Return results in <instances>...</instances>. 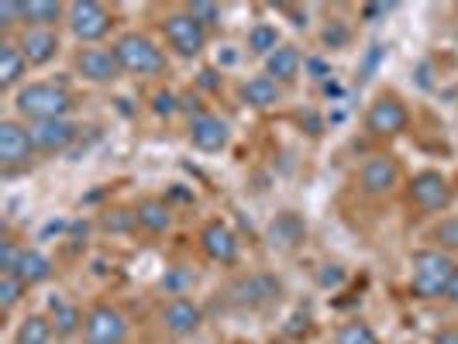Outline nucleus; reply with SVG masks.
<instances>
[{
  "label": "nucleus",
  "mask_w": 458,
  "mask_h": 344,
  "mask_svg": "<svg viewBox=\"0 0 458 344\" xmlns=\"http://www.w3.org/2000/svg\"><path fill=\"white\" fill-rule=\"evenodd\" d=\"M138 221H135V210H111L107 217H104V228L107 231H131Z\"/></svg>",
  "instance_id": "nucleus-33"
},
{
  "label": "nucleus",
  "mask_w": 458,
  "mask_h": 344,
  "mask_svg": "<svg viewBox=\"0 0 458 344\" xmlns=\"http://www.w3.org/2000/svg\"><path fill=\"white\" fill-rule=\"evenodd\" d=\"M249 48H252L255 55H273L276 48H279V31H276V24H266L259 21L249 31Z\"/></svg>",
  "instance_id": "nucleus-27"
},
{
  "label": "nucleus",
  "mask_w": 458,
  "mask_h": 344,
  "mask_svg": "<svg viewBox=\"0 0 458 344\" xmlns=\"http://www.w3.org/2000/svg\"><path fill=\"white\" fill-rule=\"evenodd\" d=\"M390 11H393V4H366V7H362V18H366V21H376V18H386Z\"/></svg>",
  "instance_id": "nucleus-36"
},
{
  "label": "nucleus",
  "mask_w": 458,
  "mask_h": 344,
  "mask_svg": "<svg viewBox=\"0 0 458 344\" xmlns=\"http://www.w3.org/2000/svg\"><path fill=\"white\" fill-rule=\"evenodd\" d=\"M279 83L276 80H269V76H252L245 87H242V100L252 107V111H269V107H276L279 104Z\"/></svg>",
  "instance_id": "nucleus-21"
},
{
  "label": "nucleus",
  "mask_w": 458,
  "mask_h": 344,
  "mask_svg": "<svg viewBox=\"0 0 458 344\" xmlns=\"http://www.w3.org/2000/svg\"><path fill=\"white\" fill-rule=\"evenodd\" d=\"M455 273V258L441 248H424L411 258V293L417 299H441Z\"/></svg>",
  "instance_id": "nucleus-1"
},
{
  "label": "nucleus",
  "mask_w": 458,
  "mask_h": 344,
  "mask_svg": "<svg viewBox=\"0 0 458 344\" xmlns=\"http://www.w3.org/2000/svg\"><path fill=\"white\" fill-rule=\"evenodd\" d=\"M342 279H344L342 265H324V273H321V286H338Z\"/></svg>",
  "instance_id": "nucleus-37"
},
{
  "label": "nucleus",
  "mask_w": 458,
  "mask_h": 344,
  "mask_svg": "<svg viewBox=\"0 0 458 344\" xmlns=\"http://www.w3.org/2000/svg\"><path fill=\"white\" fill-rule=\"evenodd\" d=\"M431 344H458V327H445V331H437Z\"/></svg>",
  "instance_id": "nucleus-38"
},
{
  "label": "nucleus",
  "mask_w": 458,
  "mask_h": 344,
  "mask_svg": "<svg viewBox=\"0 0 458 344\" xmlns=\"http://www.w3.org/2000/svg\"><path fill=\"white\" fill-rule=\"evenodd\" d=\"M303 238H307V224H303L300 214H293V210L276 214V221L269 224V245H273V248L293 252L297 245H303Z\"/></svg>",
  "instance_id": "nucleus-18"
},
{
  "label": "nucleus",
  "mask_w": 458,
  "mask_h": 344,
  "mask_svg": "<svg viewBox=\"0 0 458 344\" xmlns=\"http://www.w3.org/2000/svg\"><path fill=\"white\" fill-rule=\"evenodd\" d=\"M186 11L204 24V28H214V24L221 21V7H217V4H210V0H197V4H190Z\"/></svg>",
  "instance_id": "nucleus-32"
},
{
  "label": "nucleus",
  "mask_w": 458,
  "mask_h": 344,
  "mask_svg": "<svg viewBox=\"0 0 458 344\" xmlns=\"http://www.w3.org/2000/svg\"><path fill=\"white\" fill-rule=\"evenodd\" d=\"M180 111V104H176V93H156V114L162 117H169V114H176Z\"/></svg>",
  "instance_id": "nucleus-35"
},
{
  "label": "nucleus",
  "mask_w": 458,
  "mask_h": 344,
  "mask_svg": "<svg viewBox=\"0 0 458 344\" xmlns=\"http://www.w3.org/2000/svg\"><path fill=\"white\" fill-rule=\"evenodd\" d=\"M38 148H35V138L31 128H24L18 121H0V162L4 169L11 172L14 165H24Z\"/></svg>",
  "instance_id": "nucleus-9"
},
{
  "label": "nucleus",
  "mask_w": 458,
  "mask_h": 344,
  "mask_svg": "<svg viewBox=\"0 0 458 344\" xmlns=\"http://www.w3.org/2000/svg\"><path fill=\"white\" fill-rule=\"evenodd\" d=\"M407 197H411V204L417 206V210L437 214V210H445V206L452 204V183H448V176H441L437 169H424V172H417L411 180Z\"/></svg>",
  "instance_id": "nucleus-8"
},
{
  "label": "nucleus",
  "mask_w": 458,
  "mask_h": 344,
  "mask_svg": "<svg viewBox=\"0 0 458 344\" xmlns=\"http://www.w3.org/2000/svg\"><path fill=\"white\" fill-rule=\"evenodd\" d=\"M200 248L210 262L217 265H234L238 262V234L225 221H207L200 231Z\"/></svg>",
  "instance_id": "nucleus-10"
},
{
  "label": "nucleus",
  "mask_w": 458,
  "mask_h": 344,
  "mask_svg": "<svg viewBox=\"0 0 458 344\" xmlns=\"http://www.w3.org/2000/svg\"><path fill=\"white\" fill-rule=\"evenodd\" d=\"M335 344H379V338H376L372 323L348 321V323H342V327H338V334H335Z\"/></svg>",
  "instance_id": "nucleus-28"
},
{
  "label": "nucleus",
  "mask_w": 458,
  "mask_h": 344,
  "mask_svg": "<svg viewBox=\"0 0 458 344\" xmlns=\"http://www.w3.org/2000/svg\"><path fill=\"white\" fill-rule=\"evenodd\" d=\"M69 14V4H55V0H28L24 4V21L28 28H52Z\"/></svg>",
  "instance_id": "nucleus-24"
},
{
  "label": "nucleus",
  "mask_w": 458,
  "mask_h": 344,
  "mask_svg": "<svg viewBox=\"0 0 458 344\" xmlns=\"http://www.w3.org/2000/svg\"><path fill=\"white\" fill-rule=\"evenodd\" d=\"M21 252H24V248H18V241H11V238H4V241H0V275L18 273Z\"/></svg>",
  "instance_id": "nucleus-31"
},
{
  "label": "nucleus",
  "mask_w": 458,
  "mask_h": 344,
  "mask_svg": "<svg viewBox=\"0 0 458 344\" xmlns=\"http://www.w3.org/2000/svg\"><path fill=\"white\" fill-rule=\"evenodd\" d=\"M400 186V162L393 155H372L362 165V189L369 197H386Z\"/></svg>",
  "instance_id": "nucleus-13"
},
{
  "label": "nucleus",
  "mask_w": 458,
  "mask_h": 344,
  "mask_svg": "<svg viewBox=\"0 0 458 344\" xmlns=\"http://www.w3.org/2000/svg\"><path fill=\"white\" fill-rule=\"evenodd\" d=\"M52 334H55L52 321L42 317V314H31V317H24L21 327H18L14 344H48L52 341Z\"/></svg>",
  "instance_id": "nucleus-26"
},
{
  "label": "nucleus",
  "mask_w": 458,
  "mask_h": 344,
  "mask_svg": "<svg viewBox=\"0 0 458 344\" xmlns=\"http://www.w3.org/2000/svg\"><path fill=\"white\" fill-rule=\"evenodd\" d=\"M18 48L28 59V66H48L59 55V35L52 28H24Z\"/></svg>",
  "instance_id": "nucleus-15"
},
{
  "label": "nucleus",
  "mask_w": 458,
  "mask_h": 344,
  "mask_svg": "<svg viewBox=\"0 0 458 344\" xmlns=\"http://www.w3.org/2000/svg\"><path fill=\"white\" fill-rule=\"evenodd\" d=\"M69 31L80 38V42H100L111 35V11L97 0H72L69 4Z\"/></svg>",
  "instance_id": "nucleus-7"
},
{
  "label": "nucleus",
  "mask_w": 458,
  "mask_h": 344,
  "mask_svg": "<svg viewBox=\"0 0 458 344\" xmlns=\"http://www.w3.org/2000/svg\"><path fill=\"white\" fill-rule=\"evenodd\" d=\"M162 31H165L169 48L176 55H183V59H197L207 48V28L190 11H173L162 24Z\"/></svg>",
  "instance_id": "nucleus-5"
},
{
  "label": "nucleus",
  "mask_w": 458,
  "mask_h": 344,
  "mask_svg": "<svg viewBox=\"0 0 458 344\" xmlns=\"http://www.w3.org/2000/svg\"><path fill=\"white\" fill-rule=\"evenodd\" d=\"M14 107H18L21 117L42 124V121H59V117H66L69 111H72V96H69V90L59 87V83H28V87H21L18 96H14Z\"/></svg>",
  "instance_id": "nucleus-2"
},
{
  "label": "nucleus",
  "mask_w": 458,
  "mask_h": 344,
  "mask_svg": "<svg viewBox=\"0 0 458 344\" xmlns=\"http://www.w3.org/2000/svg\"><path fill=\"white\" fill-rule=\"evenodd\" d=\"M48 321H52V327H55L59 338H72L76 331H83V314L63 297L48 299Z\"/></svg>",
  "instance_id": "nucleus-22"
},
{
  "label": "nucleus",
  "mask_w": 458,
  "mask_h": 344,
  "mask_svg": "<svg viewBox=\"0 0 458 344\" xmlns=\"http://www.w3.org/2000/svg\"><path fill=\"white\" fill-rule=\"evenodd\" d=\"M52 273H55V265H52L38 248H24L21 262H18V273L14 275L24 279V286H38V282H48Z\"/></svg>",
  "instance_id": "nucleus-23"
},
{
  "label": "nucleus",
  "mask_w": 458,
  "mask_h": 344,
  "mask_svg": "<svg viewBox=\"0 0 458 344\" xmlns=\"http://www.w3.org/2000/svg\"><path fill=\"white\" fill-rule=\"evenodd\" d=\"M18 21H24V4L4 0V4H0V24H4V28H14Z\"/></svg>",
  "instance_id": "nucleus-34"
},
{
  "label": "nucleus",
  "mask_w": 458,
  "mask_h": 344,
  "mask_svg": "<svg viewBox=\"0 0 458 344\" xmlns=\"http://www.w3.org/2000/svg\"><path fill=\"white\" fill-rule=\"evenodd\" d=\"M24 69H28V59L21 55V48L11 46V42H4V46H0V90L18 87L24 76Z\"/></svg>",
  "instance_id": "nucleus-25"
},
{
  "label": "nucleus",
  "mask_w": 458,
  "mask_h": 344,
  "mask_svg": "<svg viewBox=\"0 0 458 344\" xmlns=\"http://www.w3.org/2000/svg\"><path fill=\"white\" fill-rule=\"evenodd\" d=\"M80 135V128L69 121V117H59V121H42L31 128V138H35V148L38 152H63L69 148Z\"/></svg>",
  "instance_id": "nucleus-16"
},
{
  "label": "nucleus",
  "mask_w": 458,
  "mask_h": 344,
  "mask_svg": "<svg viewBox=\"0 0 458 344\" xmlns=\"http://www.w3.org/2000/svg\"><path fill=\"white\" fill-rule=\"evenodd\" d=\"M24 289H28L24 279H18V275H0V306H4V314H11L21 303Z\"/></svg>",
  "instance_id": "nucleus-30"
},
{
  "label": "nucleus",
  "mask_w": 458,
  "mask_h": 344,
  "mask_svg": "<svg viewBox=\"0 0 458 344\" xmlns=\"http://www.w3.org/2000/svg\"><path fill=\"white\" fill-rule=\"evenodd\" d=\"M162 323H165V331H169L173 338H190V334H197V331H200V323H204V310H200L193 299L173 297L165 306H162Z\"/></svg>",
  "instance_id": "nucleus-12"
},
{
  "label": "nucleus",
  "mask_w": 458,
  "mask_h": 344,
  "mask_svg": "<svg viewBox=\"0 0 458 344\" xmlns=\"http://www.w3.org/2000/svg\"><path fill=\"white\" fill-rule=\"evenodd\" d=\"M135 221L138 228L148 231V234H165V231L173 228V206L159 200V197H145L135 206Z\"/></svg>",
  "instance_id": "nucleus-19"
},
{
  "label": "nucleus",
  "mask_w": 458,
  "mask_h": 344,
  "mask_svg": "<svg viewBox=\"0 0 458 344\" xmlns=\"http://www.w3.org/2000/svg\"><path fill=\"white\" fill-rule=\"evenodd\" d=\"M76 72H80L83 80H90V83H114L124 69L117 63L114 48H111V52H107V48H83V52L76 55Z\"/></svg>",
  "instance_id": "nucleus-14"
},
{
  "label": "nucleus",
  "mask_w": 458,
  "mask_h": 344,
  "mask_svg": "<svg viewBox=\"0 0 458 344\" xmlns=\"http://www.w3.org/2000/svg\"><path fill=\"white\" fill-rule=\"evenodd\" d=\"M214 76H217L214 69H204V72H200V83H204V87H217V80H214Z\"/></svg>",
  "instance_id": "nucleus-40"
},
{
  "label": "nucleus",
  "mask_w": 458,
  "mask_h": 344,
  "mask_svg": "<svg viewBox=\"0 0 458 344\" xmlns=\"http://www.w3.org/2000/svg\"><path fill=\"white\" fill-rule=\"evenodd\" d=\"M114 55L124 72L131 76H159L165 72V52H162L152 38L138 35V31H128L114 42Z\"/></svg>",
  "instance_id": "nucleus-3"
},
{
  "label": "nucleus",
  "mask_w": 458,
  "mask_h": 344,
  "mask_svg": "<svg viewBox=\"0 0 458 344\" xmlns=\"http://www.w3.org/2000/svg\"><path fill=\"white\" fill-rule=\"evenodd\" d=\"M273 344H286V341H273Z\"/></svg>",
  "instance_id": "nucleus-41"
},
{
  "label": "nucleus",
  "mask_w": 458,
  "mask_h": 344,
  "mask_svg": "<svg viewBox=\"0 0 458 344\" xmlns=\"http://www.w3.org/2000/svg\"><path fill=\"white\" fill-rule=\"evenodd\" d=\"M276 297H279V282L273 275H249V279H238L231 286V299L238 306H262Z\"/></svg>",
  "instance_id": "nucleus-17"
},
{
  "label": "nucleus",
  "mask_w": 458,
  "mask_h": 344,
  "mask_svg": "<svg viewBox=\"0 0 458 344\" xmlns=\"http://www.w3.org/2000/svg\"><path fill=\"white\" fill-rule=\"evenodd\" d=\"M190 141L200 152H225L231 141L228 121H221V117L210 114V111H200V114L190 121Z\"/></svg>",
  "instance_id": "nucleus-11"
},
{
  "label": "nucleus",
  "mask_w": 458,
  "mask_h": 344,
  "mask_svg": "<svg viewBox=\"0 0 458 344\" xmlns=\"http://www.w3.org/2000/svg\"><path fill=\"white\" fill-rule=\"evenodd\" d=\"M300 66L303 59H300V48L293 46H279L273 55H266V76L276 83H293L300 76Z\"/></svg>",
  "instance_id": "nucleus-20"
},
{
  "label": "nucleus",
  "mask_w": 458,
  "mask_h": 344,
  "mask_svg": "<svg viewBox=\"0 0 458 344\" xmlns=\"http://www.w3.org/2000/svg\"><path fill=\"white\" fill-rule=\"evenodd\" d=\"M431 241H437V248L445 255H458V217L437 221L435 231H431Z\"/></svg>",
  "instance_id": "nucleus-29"
},
{
  "label": "nucleus",
  "mask_w": 458,
  "mask_h": 344,
  "mask_svg": "<svg viewBox=\"0 0 458 344\" xmlns=\"http://www.w3.org/2000/svg\"><path fill=\"white\" fill-rule=\"evenodd\" d=\"M411 128V111L396 93H383L369 104L366 131L372 138H400Z\"/></svg>",
  "instance_id": "nucleus-4"
},
{
  "label": "nucleus",
  "mask_w": 458,
  "mask_h": 344,
  "mask_svg": "<svg viewBox=\"0 0 458 344\" xmlns=\"http://www.w3.org/2000/svg\"><path fill=\"white\" fill-rule=\"evenodd\" d=\"M445 299H448L452 306H458V265H455V273H452V282H448V293H445Z\"/></svg>",
  "instance_id": "nucleus-39"
},
{
  "label": "nucleus",
  "mask_w": 458,
  "mask_h": 344,
  "mask_svg": "<svg viewBox=\"0 0 458 344\" xmlns=\"http://www.w3.org/2000/svg\"><path fill=\"white\" fill-rule=\"evenodd\" d=\"M83 341L87 344H124L128 341V317L111 306V303H97L83 317Z\"/></svg>",
  "instance_id": "nucleus-6"
}]
</instances>
